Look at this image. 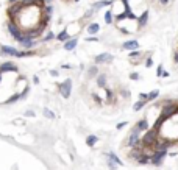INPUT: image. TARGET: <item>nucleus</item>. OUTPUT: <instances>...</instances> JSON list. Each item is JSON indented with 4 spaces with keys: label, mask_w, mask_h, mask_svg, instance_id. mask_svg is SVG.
Instances as JSON below:
<instances>
[{
    "label": "nucleus",
    "mask_w": 178,
    "mask_h": 170,
    "mask_svg": "<svg viewBox=\"0 0 178 170\" xmlns=\"http://www.w3.org/2000/svg\"><path fill=\"white\" fill-rule=\"evenodd\" d=\"M156 137H158V129L156 128H153V129H148L147 133H145V136L142 137V144L145 147H150V145H153V144H156Z\"/></svg>",
    "instance_id": "obj_1"
},
{
    "label": "nucleus",
    "mask_w": 178,
    "mask_h": 170,
    "mask_svg": "<svg viewBox=\"0 0 178 170\" xmlns=\"http://www.w3.org/2000/svg\"><path fill=\"white\" fill-rule=\"evenodd\" d=\"M8 30H10V33H11L13 36H14L19 42L25 38V31H24V30H20L19 27L14 24V22H10V24H8Z\"/></svg>",
    "instance_id": "obj_2"
},
{
    "label": "nucleus",
    "mask_w": 178,
    "mask_h": 170,
    "mask_svg": "<svg viewBox=\"0 0 178 170\" xmlns=\"http://www.w3.org/2000/svg\"><path fill=\"white\" fill-rule=\"evenodd\" d=\"M72 92V80H66L64 83L59 84V94L64 98H69Z\"/></svg>",
    "instance_id": "obj_3"
},
{
    "label": "nucleus",
    "mask_w": 178,
    "mask_h": 170,
    "mask_svg": "<svg viewBox=\"0 0 178 170\" xmlns=\"http://www.w3.org/2000/svg\"><path fill=\"white\" fill-rule=\"evenodd\" d=\"M166 155H167V151H164V150H159V151H155V153L152 155V162L155 165H159L163 162V159L166 158Z\"/></svg>",
    "instance_id": "obj_4"
},
{
    "label": "nucleus",
    "mask_w": 178,
    "mask_h": 170,
    "mask_svg": "<svg viewBox=\"0 0 178 170\" xmlns=\"http://www.w3.org/2000/svg\"><path fill=\"white\" fill-rule=\"evenodd\" d=\"M0 52H2V55H10V56H17V58H20V52L16 50L14 47L3 45V47H0Z\"/></svg>",
    "instance_id": "obj_5"
},
{
    "label": "nucleus",
    "mask_w": 178,
    "mask_h": 170,
    "mask_svg": "<svg viewBox=\"0 0 178 170\" xmlns=\"http://www.w3.org/2000/svg\"><path fill=\"white\" fill-rule=\"evenodd\" d=\"M24 10H25L24 3L19 2V3H14V5H13L10 10H8V13H10V16H11V17H16L17 14H19V13H22Z\"/></svg>",
    "instance_id": "obj_6"
},
{
    "label": "nucleus",
    "mask_w": 178,
    "mask_h": 170,
    "mask_svg": "<svg viewBox=\"0 0 178 170\" xmlns=\"http://www.w3.org/2000/svg\"><path fill=\"white\" fill-rule=\"evenodd\" d=\"M138 142H139V129L134 128L133 131H131L130 137H128V145L130 147H134V145H138Z\"/></svg>",
    "instance_id": "obj_7"
},
{
    "label": "nucleus",
    "mask_w": 178,
    "mask_h": 170,
    "mask_svg": "<svg viewBox=\"0 0 178 170\" xmlns=\"http://www.w3.org/2000/svg\"><path fill=\"white\" fill-rule=\"evenodd\" d=\"M111 59H113V56L109 55V53H102V55H98L95 58V62H97V64H102V62H108Z\"/></svg>",
    "instance_id": "obj_8"
},
{
    "label": "nucleus",
    "mask_w": 178,
    "mask_h": 170,
    "mask_svg": "<svg viewBox=\"0 0 178 170\" xmlns=\"http://www.w3.org/2000/svg\"><path fill=\"white\" fill-rule=\"evenodd\" d=\"M125 48V50H136V48L139 47V42L138 41H127V42H124V45H122Z\"/></svg>",
    "instance_id": "obj_9"
},
{
    "label": "nucleus",
    "mask_w": 178,
    "mask_h": 170,
    "mask_svg": "<svg viewBox=\"0 0 178 170\" xmlns=\"http://www.w3.org/2000/svg\"><path fill=\"white\" fill-rule=\"evenodd\" d=\"M22 3H24L25 8L34 6V3H38V6H42L44 5V0H22Z\"/></svg>",
    "instance_id": "obj_10"
},
{
    "label": "nucleus",
    "mask_w": 178,
    "mask_h": 170,
    "mask_svg": "<svg viewBox=\"0 0 178 170\" xmlns=\"http://www.w3.org/2000/svg\"><path fill=\"white\" fill-rule=\"evenodd\" d=\"M20 45L24 47V48H31V47L34 45V42H33V39H31V38H27V36H25V38L20 41Z\"/></svg>",
    "instance_id": "obj_11"
},
{
    "label": "nucleus",
    "mask_w": 178,
    "mask_h": 170,
    "mask_svg": "<svg viewBox=\"0 0 178 170\" xmlns=\"http://www.w3.org/2000/svg\"><path fill=\"white\" fill-rule=\"evenodd\" d=\"M136 128L139 129V131H144V129H148V122L145 119H142V120H139L138 123H136Z\"/></svg>",
    "instance_id": "obj_12"
},
{
    "label": "nucleus",
    "mask_w": 178,
    "mask_h": 170,
    "mask_svg": "<svg viewBox=\"0 0 178 170\" xmlns=\"http://www.w3.org/2000/svg\"><path fill=\"white\" fill-rule=\"evenodd\" d=\"M0 70H2V72H6V70H17V67L13 64V62H5V64H2Z\"/></svg>",
    "instance_id": "obj_13"
},
{
    "label": "nucleus",
    "mask_w": 178,
    "mask_h": 170,
    "mask_svg": "<svg viewBox=\"0 0 178 170\" xmlns=\"http://www.w3.org/2000/svg\"><path fill=\"white\" fill-rule=\"evenodd\" d=\"M108 161H111V162H114L116 165H120V164H122V161L119 159L114 153H108Z\"/></svg>",
    "instance_id": "obj_14"
},
{
    "label": "nucleus",
    "mask_w": 178,
    "mask_h": 170,
    "mask_svg": "<svg viewBox=\"0 0 178 170\" xmlns=\"http://www.w3.org/2000/svg\"><path fill=\"white\" fill-rule=\"evenodd\" d=\"M97 136H94V134H91V136H88V139H86V144H88L89 147H94L95 144H97Z\"/></svg>",
    "instance_id": "obj_15"
},
{
    "label": "nucleus",
    "mask_w": 178,
    "mask_h": 170,
    "mask_svg": "<svg viewBox=\"0 0 178 170\" xmlns=\"http://www.w3.org/2000/svg\"><path fill=\"white\" fill-rule=\"evenodd\" d=\"M147 19H148V11H144L142 16L139 17V27H144L145 24H147Z\"/></svg>",
    "instance_id": "obj_16"
},
{
    "label": "nucleus",
    "mask_w": 178,
    "mask_h": 170,
    "mask_svg": "<svg viewBox=\"0 0 178 170\" xmlns=\"http://www.w3.org/2000/svg\"><path fill=\"white\" fill-rule=\"evenodd\" d=\"M77 47V39H72V41H69V42H66L64 44V48H66V50H74V48Z\"/></svg>",
    "instance_id": "obj_17"
},
{
    "label": "nucleus",
    "mask_w": 178,
    "mask_h": 170,
    "mask_svg": "<svg viewBox=\"0 0 178 170\" xmlns=\"http://www.w3.org/2000/svg\"><path fill=\"white\" fill-rule=\"evenodd\" d=\"M98 30H100L98 24H91V25L88 27V33H89V34H95Z\"/></svg>",
    "instance_id": "obj_18"
},
{
    "label": "nucleus",
    "mask_w": 178,
    "mask_h": 170,
    "mask_svg": "<svg viewBox=\"0 0 178 170\" xmlns=\"http://www.w3.org/2000/svg\"><path fill=\"white\" fill-rule=\"evenodd\" d=\"M105 83H106V75H100V77L97 78V84L98 86H105Z\"/></svg>",
    "instance_id": "obj_19"
},
{
    "label": "nucleus",
    "mask_w": 178,
    "mask_h": 170,
    "mask_svg": "<svg viewBox=\"0 0 178 170\" xmlns=\"http://www.w3.org/2000/svg\"><path fill=\"white\" fill-rule=\"evenodd\" d=\"M44 115H45V117H49V119H55V117H56L55 113H52L49 108H44Z\"/></svg>",
    "instance_id": "obj_20"
},
{
    "label": "nucleus",
    "mask_w": 178,
    "mask_h": 170,
    "mask_svg": "<svg viewBox=\"0 0 178 170\" xmlns=\"http://www.w3.org/2000/svg\"><path fill=\"white\" fill-rule=\"evenodd\" d=\"M144 105H145V100H139L138 103L133 106V109H134V111H139V109H142V108H144Z\"/></svg>",
    "instance_id": "obj_21"
},
{
    "label": "nucleus",
    "mask_w": 178,
    "mask_h": 170,
    "mask_svg": "<svg viewBox=\"0 0 178 170\" xmlns=\"http://www.w3.org/2000/svg\"><path fill=\"white\" fill-rule=\"evenodd\" d=\"M58 39H59L61 42H63V41H67V31H66V30L61 31V33L58 34Z\"/></svg>",
    "instance_id": "obj_22"
},
{
    "label": "nucleus",
    "mask_w": 178,
    "mask_h": 170,
    "mask_svg": "<svg viewBox=\"0 0 178 170\" xmlns=\"http://www.w3.org/2000/svg\"><path fill=\"white\" fill-rule=\"evenodd\" d=\"M105 22H106V24H111L113 22V13L111 11H108L106 14H105Z\"/></svg>",
    "instance_id": "obj_23"
},
{
    "label": "nucleus",
    "mask_w": 178,
    "mask_h": 170,
    "mask_svg": "<svg viewBox=\"0 0 178 170\" xmlns=\"http://www.w3.org/2000/svg\"><path fill=\"white\" fill-rule=\"evenodd\" d=\"M106 5H111V2H108V0H103V2H98V3H95V8H102V6H106Z\"/></svg>",
    "instance_id": "obj_24"
},
{
    "label": "nucleus",
    "mask_w": 178,
    "mask_h": 170,
    "mask_svg": "<svg viewBox=\"0 0 178 170\" xmlns=\"http://www.w3.org/2000/svg\"><path fill=\"white\" fill-rule=\"evenodd\" d=\"M158 95H159V91H152V92L148 94V100H155Z\"/></svg>",
    "instance_id": "obj_25"
},
{
    "label": "nucleus",
    "mask_w": 178,
    "mask_h": 170,
    "mask_svg": "<svg viewBox=\"0 0 178 170\" xmlns=\"http://www.w3.org/2000/svg\"><path fill=\"white\" fill-rule=\"evenodd\" d=\"M33 55V52H20V58H24V56H31Z\"/></svg>",
    "instance_id": "obj_26"
},
{
    "label": "nucleus",
    "mask_w": 178,
    "mask_h": 170,
    "mask_svg": "<svg viewBox=\"0 0 178 170\" xmlns=\"http://www.w3.org/2000/svg\"><path fill=\"white\" fill-rule=\"evenodd\" d=\"M139 55H141V53H139L138 50H134V52H131V53H130V58H131V59H133L134 56H139Z\"/></svg>",
    "instance_id": "obj_27"
},
{
    "label": "nucleus",
    "mask_w": 178,
    "mask_h": 170,
    "mask_svg": "<svg viewBox=\"0 0 178 170\" xmlns=\"http://www.w3.org/2000/svg\"><path fill=\"white\" fill-rule=\"evenodd\" d=\"M156 73H158V77H161V75L164 73V72H163V66H159L158 69H156Z\"/></svg>",
    "instance_id": "obj_28"
},
{
    "label": "nucleus",
    "mask_w": 178,
    "mask_h": 170,
    "mask_svg": "<svg viewBox=\"0 0 178 170\" xmlns=\"http://www.w3.org/2000/svg\"><path fill=\"white\" fill-rule=\"evenodd\" d=\"M130 78H131V80H138V78H139V73H136V72H134V73H131V75H130Z\"/></svg>",
    "instance_id": "obj_29"
},
{
    "label": "nucleus",
    "mask_w": 178,
    "mask_h": 170,
    "mask_svg": "<svg viewBox=\"0 0 178 170\" xmlns=\"http://www.w3.org/2000/svg\"><path fill=\"white\" fill-rule=\"evenodd\" d=\"M125 125H127V122H122V123H119V125H117V129H122V128L125 127Z\"/></svg>",
    "instance_id": "obj_30"
},
{
    "label": "nucleus",
    "mask_w": 178,
    "mask_h": 170,
    "mask_svg": "<svg viewBox=\"0 0 178 170\" xmlns=\"http://www.w3.org/2000/svg\"><path fill=\"white\" fill-rule=\"evenodd\" d=\"M95 72H97V69L94 67V69H91V70H89V75H95Z\"/></svg>",
    "instance_id": "obj_31"
},
{
    "label": "nucleus",
    "mask_w": 178,
    "mask_h": 170,
    "mask_svg": "<svg viewBox=\"0 0 178 170\" xmlns=\"http://www.w3.org/2000/svg\"><path fill=\"white\" fill-rule=\"evenodd\" d=\"M25 115H28V117H31V115H34V113H33V111H27V113H25Z\"/></svg>",
    "instance_id": "obj_32"
},
{
    "label": "nucleus",
    "mask_w": 178,
    "mask_h": 170,
    "mask_svg": "<svg viewBox=\"0 0 178 170\" xmlns=\"http://www.w3.org/2000/svg\"><path fill=\"white\" fill-rule=\"evenodd\" d=\"M159 2H161L163 5H167V0H159Z\"/></svg>",
    "instance_id": "obj_33"
},
{
    "label": "nucleus",
    "mask_w": 178,
    "mask_h": 170,
    "mask_svg": "<svg viewBox=\"0 0 178 170\" xmlns=\"http://www.w3.org/2000/svg\"><path fill=\"white\" fill-rule=\"evenodd\" d=\"M175 62H178V53H175Z\"/></svg>",
    "instance_id": "obj_34"
}]
</instances>
